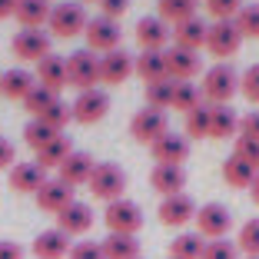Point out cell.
<instances>
[{"label": "cell", "mask_w": 259, "mask_h": 259, "mask_svg": "<svg viewBox=\"0 0 259 259\" xmlns=\"http://www.w3.org/2000/svg\"><path fill=\"white\" fill-rule=\"evenodd\" d=\"M0 259H23V246L10 243V239H0Z\"/></svg>", "instance_id": "50"}, {"label": "cell", "mask_w": 259, "mask_h": 259, "mask_svg": "<svg viewBox=\"0 0 259 259\" xmlns=\"http://www.w3.org/2000/svg\"><path fill=\"white\" fill-rule=\"evenodd\" d=\"M100 246H103V256H107V259H143V256H140V239L137 236L110 233Z\"/></svg>", "instance_id": "31"}, {"label": "cell", "mask_w": 259, "mask_h": 259, "mask_svg": "<svg viewBox=\"0 0 259 259\" xmlns=\"http://www.w3.org/2000/svg\"><path fill=\"white\" fill-rule=\"evenodd\" d=\"M67 259H107L103 256V246L93 243V239H80V243H73V249H70Z\"/></svg>", "instance_id": "45"}, {"label": "cell", "mask_w": 259, "mask_h": 259, "mask_svg": "<svg viewBox=\"0 0 259 259\" xmlns=\"http://www.w3.org/2000/svg\"><path fill=\"white\" fill-rule=\"evenodd\" d=\"M14 160H17L14 143H10L7 137H0V169H10V166H14Z\"/></svg>", "instance_id": "49"}, {"label": "cell", "mask_w": 259, "mask_h": 259, "mask_svg": "<svg viewBox=\"0 0 259 259\" xmlns=\"http://www.w3.org/2000/svg\"><path fill=\"white\" fill-rule=\"evenodd\" d=\"M40 120H44L47 126H54L57 133H63V130H67V123L73 120V113H70V107H67V103H57V107H50L44 116H40Z\"/></svg>", "instance_id": "44"}, {"label": "cell", "mask_w": 259, "mask_h": 259, "mask_svg": "<svg viewBox=\"0 0 259 259\" xmlns=\"http://www.w3.org/2000/svg\"><path fill=\"white\" fill-rule=\"evenodd\" d=\"M70 249H73L70 236H67V233H60L57 226L37 233V239L30 243V252L37 259H63V256H70Z\"/></svg>", "instance_id": "18"}, {"label": "cell", "mask_w": 259, "mask_h": 259, "mask_svg": "<svg viewBox=\"0 0 259 259\" xmlns=\"http://www.w3.org/2000/svg\"><path fill=\"white\" fill-rule=\"evenodd\" d=\"M236 249L246 252V256H259V216H256V220H246L243 226H239Z\"/></svg>", "instance_id": "39"}, {"label": "cell", "mask_w": 259, "mask_h": 259, "mask_svg": "<svg viewBox=\"0 0 259 259\" xmlns=\"http://www.w3.org/2000/svg\"><path fill=\"white\" fill-rule=\"evenodd\" d=\"M206 33H209V23H206L203 17H193V20L173 27V47L199 54V47H206Z\"/></svg>", "instance_id": "22"}, {"label": "cell", "mask_w": 259, "mask_h": 259, "mask_svg": "<svg viewBox=\"0 0 259 259\" xmlns=\"http://www.w3.org/2000/svg\"><path fill=\"white\" fill-rule=\"evenodd\" d=\"M236 27H239V33H243V40L246 37L259 40V4H246V7L239 10L236 14Z\"/></svg>", "instance_id": "40"}, {"label": "cell", "mask_w": 259, "mask_h": 259, "mask_svg": "<svg viewBox=\"0 0 259 259\" xmlns=\"http://www.w3.org/2000/svg\"><path fill=\"white\" fill-rule=\"evenodd\" d=\"M173 80H156V83H146V107L153 110H166L173 107Z\"/></svg>", "instance_id": "38"}, {"label": "cell", "mask_w": 259, "mask_h": 259, "mask_svg": "<svg viewBox=\"0 0 259 259\" xmlns=\"http://www.w3.org/2000/svg\"><path fill=\"white\" fill-rule=\"evenodd\" d=\"M103 223H107L110 233H120V236H137L143 229V209L133 199H116V203H107L103 209Z\"/></svg>", "instance_id": "4"}, {"label": "cell", "mask_w": 259, "mask_h": 259, "mask_svg": "<svg viewBox=\"0 0 259 259\" xmlns=\"http://www.w3.org/2000/svg\"><path fill=\"white\" fill-rule=\"evenodd\" d=\"M156 10H160V20L169 23V27H180V23L193 20L196 17V0H160L156 4Z\"/></svg>", "instance_id": "30"}, {"label": "cell", "mask_w": 259, "mask_h": 259, "mask_svg": "<svg viewBox=\"0 0 259 259\" xmlns=\"http://www.w3.org/2000/svg\"><path fill=\"white\" fill-rule=\"evenodd\" d=\"M196 233L203 239H223L233 229V213H229L223 203H206L196 209Z\"/></svg>", "instance_id": "11"}, {"label": "cell", "mask_w": 259, "mask_h": 259, "mask_svg": "<svg viewBox=\"0 0 259 259\" xmlns=\"http://www.w3.org/2000/svg\"><path fill=\"white\" fill-rule=\"evenodd\" d=\"M100 10H103L107 20H120V17L130 10V0H100Z\"/></svg>", "instance_id": "48"}, {"label": "cell", "mask_w": 259, "mask_h": 259, "mask_svg": "<svg viewBox=\"0 0 259 259\" xmlns=\"http://www.w3.org/2000/svg\"><path fill=\"white\" fill-rule=\"evenodd\" d=\"M199 259H239V249H236V243H229V239H206Z\"/></svg>", "instance_id": "42"}, {"label": "cell", "mask_w": 259, "mask_h": 259, "mask_svg": "<svg viewBox=\"0 0 259 259\" xmlns=\"http://www.w3.org/2000/svg\"><path fill=\"white\" fill-rule=\"evenodd\" d=\"M246 259H259V256H246Z\"/></svg>", "instance_id": "53"}, {"label": "cell", "mask_w": 259, "mask_h": 259, "mask_svg": "<svg viewBox=\"0 0 259 259\" xmlns=\"http://www.w3.org/2000/svg\"><path fill=\"white\" fill-rule=\"evenodd\" d=\"M163 60H166V76L173 83H190L199 73V54H193V50L169 47V50H163Z\"/></svg>", "instance_id": "16"}, {"label": "cell", "mask_w": 259, "mask_h": 259, "mask_svg": "<svg viewBox=\"0 0 259 259\" xmlns=\"http://www.w3.org/2000/svg\"><path fill=\"white\" fill-rule=\"evenodd\" d=\"M70 113H73V123H83V126H93L103 116L110 113V93L103 87H93V90H80L76 100L70 103Z\"/></svg>", "instance_id": "5"}, {"label": "cell", "mask_w": 259, "mask_h": 259, "mask_svg": "<svg viewBox=\"0 0 259 259\" xmlns=\"http://www.w3.org/2000/svg\"><path fill=\"white\" fill-rule=\"evenodd\" d=\"M54 37L47 30H20L14 40H10V50H14L17 60H27V63H40L44 57H50L54 50Z\"/></svg>", "instance_id": "10"}, {"label": "cell", "mask_w": 259, "mask_h": 259, "mask_svg": "<svg viewBox=\"0 0 259 259\" xmlns=\"http://www.w3.org/2000/svg\"><path fill=\"white\" fill-rule=\"evenodd\" d=\"M73 193H76L73 186H67L60 176H57V180H47V183L37 190V196H33V199H37V206L44 209V213H54L57 216V213H63V209L73 203Z\"/></svg>", "instance_id": "17"}, {"label": "cell", "mask_w": 259, "mask_h": 259, "mask_svg": "<svg viewBox=\"0 0 259 259\" xmlns=\"http://www.w3.org/2000/svg\"><path fill=\"white\" fill-rule=\"evenodd\" d=\"M203 246H206V239L199 233H180L169 243V259H199Z\"/></svg>", "instance_id": "33"}, {"label": "cell", "mask_w": 259, "mask_h": 259, "mask_svg": "<svg viewBox=\"0 0 259 259\" xmlns=\"http://www.w3.org/2000/svg\"><path fill=\"white\" fill-rule=\"evenodd\" d=\"M156 166H183V160L190 156V140L183 133H166L150 146Z\"/></svg>", "instance_id": "15"}, {"label": "cell", "mask_w": 259, "mask_h": 259, "mask_svg": "<svg viewBox=\"0 0 259 259\" xmlns=\"http://www.w3.org/2000/svg\"><path fill=\"white\" fill-rule=\"evenodd\" d=\"M57 103H60V93H54V90H47V87L37 83V87L30 90V97L23 100V110H27L33 120H40V116H44L50 107H57Z\"/></svg>", "instance_id": "34"}, {"label": "cell", "mask_w": 259, "mask_h": 259, "mask_svg": "<svg viewBox=\"0 0 259 259\" xmlns=\"http://www.w3.org/2000/svg\"><path fill=\"white\" fill-rule=\"evenodd\" d=\"M203 90H199L196 83H176L173 87V110H180V113H193L196 107H203Z\"/></svg>", "instance_id": "35"}, {"label": "cell", "mask_w": 259, "mask_h": 259, "mask_svg": "<svg viewBox=\"0 0 259 259\" xmlns=\"http://www.w3.org/2000/svg\"><path fill=\"white\" fill-rule=\"evenodd\" d=\"M196 209H199V206L193 203V196L176 193V196H166V199H163L156 213H160V223H163V226L180 229V226H186V223L196 220Z\"/></svg>", "instance_id": "13"}, {"label": "cell", "mask_w": 259, "mask_h": 259, "mask_svg": "<svg viewBox=\"0 0 259 259\" xmlns=\"http://www.w3.org/2000/svg\"><path fill=\"white\" fill-rule=\"evenodd\" d=\"M33 87H37V76L30 70L17 67V70H4L0 73V97H7V100H27Z\"/></svg>", "instance_id": "23"}, {"label": "cell", "mask_w": 259, "mask_h": 259, "mask_svg": "<svg viewBox=\"0 0 259 259\" xmlns=\"http://www.w3.org/2000/svg\"><path fill=\"white\" fill-rule=\"evenodd\" d=\"M209 137L213 140H226V137H239V113L233 107H213V123H209Z\"/></svg>", "instance_id": "32"}, {"label": "cell", "mask_w": 259, "mask_h": 259, "mask_svg": "<svg viewBox=\"0 0 259 259\" xmlns=\"http://www.w3.org/2000/svg\"><path fill=\"white\" fill-rule=\"evenodd\" d=\"M90 226H93V209L87 203L73 199L63 213H57V229L67 236H83V233H90Z\"/></svg>", "instance_id": "19"}, {"label": "cell", "mask_w": 259, "mask_h": 259, "mask_svg": "<svg viewBox=\"0 0 259 259\" xmlns=\"http://www.w3.org/2000/svg\"><path fill=\"white\" fill-rule=\"evenodd\" d=\"M76 4H83V0H76ZM97 4H100V0H97Z\"/></svg>", "instance_id": "54"}, {"label": "cell", "mask_w": 259, "mask_h": 259, "mask_svg": "<svg viewBox=\"0 0 259 259\" xmlns=\"http://www.w3.org/2000/svg\"><path fill=\"white\" fill-rule=\"evenodd\" d=\"M243 44V33H239L236 20H213L209 23V33H206V50L216 57L220 63H226L229 57L239 50Z\"/></svg>", "instance_id": "6"}, {"label": "cell", "mask_w": 259, "mask_h": 259, "mask_svg": "<svg viewBox=\"0 0 259 259\" xmlns=\"http://www.w3.org/2000/svg\"><path fill=\"white\" fill-rule=\"evenodd\" d=\"M133 60L137 57L126 54V50H110V54L100 57V83H107V87H120L126 83L130 76H133Z\"/></svg>", "instance_id": "12"}, {"label": "cell", "mask_w": 259, "mask_h": 259, "mask_svg": "<svg viewBox=\"0 0 259 259\" xmlns=\"http://www.w3.org/2000/svg\"><path fill=\"white\" fill-rule=\"evenodd\" d=\"M133 73L143 80V83H156V80H169L166 76V60L163 54H153V50H143L133 60Z\"/></svg>", "instance_id": "29"}, {"label": "cell", "mask_w": 259, "mask_h": 259, "mask_svg": "<svg viewBox=\"0 0 259 259\" xmlns=\"http://www.w3.org/2000/svg\"><path fill=\"white\" fill-rule=\"evenodd\" d=\"M87 23H90V17H87L83 4H76V0H63V4H54L47 27H50V37L73 40V37H80V33L87 30Z\"/></svg>", "instance_id": "2"}, {"label": "cell", "mask_w": 259, "mask_h": 259, "mask_svg": "<svg viewBox=\"0 0 259 259\" xmlns=\"http://www.w3.org/2000/svg\"><path fill=\"white\" fill-rule=\"evenodd\" d=\"M87 50H93V54H110V50H120L123 44V30L116 20H107V17H93L90 23H87Z\"/></svg>", "instance_id": "9"}, {"label": "cell", "mask_w": 259, "mask_h": 259, "mask_svg": "<svg viewBox=\"0 0 259 259\" xmlns=\"http://www.w3.org/2000/svg\"><path fill=\"white\" fill-rule=\"evenodd\" d=\"M239 93H243L249 103H259V63H252V67L239 76Z\"/></svg>", "instance_id": "43"}, {"label": "cell", "mask_w": 259, "mask_h": 259, "mask_svg": "<svg viewBox=\"0 0 259 259\" xmlns=\"http://www.w3.org/2000/svg\"><path fill=\"white\" fill-rule=\"evenodd\" d=\"M67 80L76 90H93L100 87V57H93V50H76L67 57Z\"/></svg>", "instance_id": "8"}, {"label": "cell", "mask_w": 259, "mask_h": 259, "mask_svg": "<svg viewBox=\"0 0 259 259\" xmlns=\"http://www.w3.org/2000/svg\"><path fill=\"white\" fill-rule=\"evenodd\" d=\"M47 183V169H40L37 163H14L10 166V190L14 193H30L37 196V190Z\"/></svg>", "instance_id": "20"}, {"label": "cell", "mask_w": 259, "mask_h": 259, "mask_svg": "<svg viewBox=\"0 0 259 259\" xmlns=\"http://www.w3.org/2000/svg\"><path fill=\"white\" fill-rule=\"evenodd\" d=\"M37 83L40 87H47V90H54V93H60L63 87L70 83L67 80V57H57V54H50V57H44V60L37 63Z\"/></svg>", "instance_id": "21"}, {"label": "cell", "mask_w": 259, "mask_h": 259, "mask_svg": "<svg viewBox=\"0 0 259 259\" xmlns=\"http://www.w3.org/2000/svg\"><path fill=\"white\" fill-rule=\"evenodd\" d=\"M57 137H60V133H57L54 126H47L44 120H30L27 126H23V143L30 146L33 153H37V150H44L47 143H54Z\"/></svg>", "instance_id": "37"}, {"label": "cell", "mask_w": 259, "mask_h": 259, "mask_svg": "<svg viewBox=\"0 0 259 259\" xmlns=\"http://www.w3.org/2000/svg\"><path fill=\"white\" fill-rule=\"evenodd\" d=\"M130 133H133V140H137V143L153 146L160 137H166V133H169L166 110H153V107L137 110V113H133V120H130Z\"/></svg>", "instance_id": "7"}, {"label": "cell", "mask_w": 259, "mask_h": 259, "mask_svg": "<svg viewBox=\"0 0 259 259\" xmlns=\"http://www.w3.org/2000/svg\"><path fill=\"white\" fill-rule=\"evenodd\" d=\"M133 37H137L140 50L163 54V50H166V44H169V37H173V30H169V23H163L160 17H143V20H137Z\"/></svg>", "instance_id": "14"}, {"label": "cell", "mask_w": 259, "mask_h": 259, "mask_svg": "<svg viewBox=\"0 0 259 259\" xmlns=\"http://www.w3.org/2000/svg\"><path fill=\"white\" fill-rule=\"evenodd\" d=\"M239 137L259 140V110H249L246 116H239Z\"/></svg>", "instance_id": "47"}, {"label": "cell", "mask_w": 259, "mask_h": 259, "mask_svg": "<svg viewBox=\"0 0 259 259\" xmlns=\"http://www.w3.org/2000/svg\"><path fill=\"white\" fill-rule=\"evenodd\" d=\"M70 153H73V143H70V137L60 133L54 143H47L44 150H37V160H33V163H37L40 169H60L63 163L70 160Z\"/></svg>", "instance_id": "28"}, {"label": "cell", "mask_w": 259, "mask_h": 259, "mask_svg": "<svg viewBox=\"0 0 259 259\" xmlns=\"http://www.w3.org/2000/svg\"><path fill=\"white\" fill-rule=\"evenodd\" d=\"M50 10H54L50 0H20L14 17H17V23H20L23 30H40V27H47V20H50Z\"/></svg>", "instance_id": "26"}, {"label": "cell", "mask_w": 259, "mask_h": 259, "mask_svg": "<svg viewBox=\"0 0 259 259\" xmlns=\"http://www.w3.org/2000/svg\"><path fill=\"white\" fill-rule=\"evenodd\" d=\"M203 100L209 107H226L229 100L239 93V73L229 63H216L203 73Z\"/></svg>", "instance_id": "1"}, {"label": "cell", "mask_w": 259, "mask_h": 259, "mask_svg": "<svg viewBox=\"0 0 259 259\" xmlns=\"http://www.w3.org/2000/svg\"><path fill=\"white\" fill-rule=\"evenodd\" d=\"M87 190L93 193V199H103V203H116L123 199V190H126V173L116 163H97L90 173V183Z\"/></svg>", "instance_id": "3"}, {"label": "cell", "mask_w": 259, "mask_h": 259, "mask_svg": "<svg viewBox=\"0 0 259 259\" xmlns=\"http://www.w3.org/2000/svg\"><path fill=\"white\" fill-rule=\"evenodd\" d=\"M209 123H213V107L209 103L186 113V140H206L209 137Z\"/></svg>", "instance_id": "36"}, {"label": "cell", "mask_w": 259, "mask_h": 259, "mask_svg": "<svg viewBox=\"0 0 259 259\" xmlns=\"http://www.w3.org/2000/svg\"><path fill=\"white\" fill-rule=\"evenodd\" d=\"M93 166H97V163H93V156L90 153H80V150H73L70 153V160L63 163L60 169H57V173H60V180L67 186H83V183H90V173H93Z\"/></svg>", "instance_id": "24"}, {"label": "cell", "mask_w": 259, "mask_h": 259, "mask_svg": "<svg viewBox=\"0 0 259 259\" xmlns=\"http://www.w3.org/2000/svg\"><path fill=\"white\" fill-rule=\"evenodd\" d=\"M259 169L252 166V163H246L243 156H226V163H223V180H226V186H233V190H249L252 180H256Z\"/></svg>", "instance_id": "27"}, {"label": "cell", "mask_w": 259, "mask_h": 259, "mask_svg": "<svg viewBox=\"0 0 259 259\" xmlns=\"http://www.w3.org/2000/svg\"><path fill=\"white\" fill-rule=\"evenodd\" d=\"M246 7V0H206V10L213 20H236V14Z\"/></svg>", "instance_id": "41"}, {"label": "cell", "mask_w": 259, "mask_h": 259, "mask_svg": "<svg viewBox=\"0 0 259 259\" xmlns=\"http://www.w3.org/2000/svg\"><path fill=\"white\" fill-rule=\"evenodd\" d=\"M236 156H243L246 163H252V166L259 169V140H249V137H236Z\"/></svg>", "instance_id": "46"}, {"label": "cell", "mask_w": 259, "mask_h": 259, "mask_svg": "<svg viewBox=\"0 0 259 259\" xmlns=\"http://www.w3.org/2000/svg\"><path fill=\"white\" fill-rule=\"evenodd\" d=\"M249 193H252V203L259 206V173H256V180H252V186H249Z\"/></svg>", "instance_id": "52"}, {"label": "cell", "mask_w": 259, "mask_h": 259, "mask_svg": "<svg viewBox=\"0 0 259 259\" xmlns=\"http://www.w3.org/2000/svg\"><path fill=\"white\" fill-rule=\"evenodd\" d=\"M17 4H20V0H0V20L14 17L17 14Z\"/></svg>", "instance_id": "51"}, {"label": "cell", "mask_w": 259, "mask_h": 259, "mask_svg": "<svg viewBox=\"0 0 259 259\" xmlns=\"http://www.w3.org/2000/svg\"><path fill=\"white\" fill-rule=\"evenodd\" d=\"M150 186L160 193L163 199L176 196V193H183V186H186V169L183 166H153Z\"/></svg>", "instance_id": "25"}]
</instances>
